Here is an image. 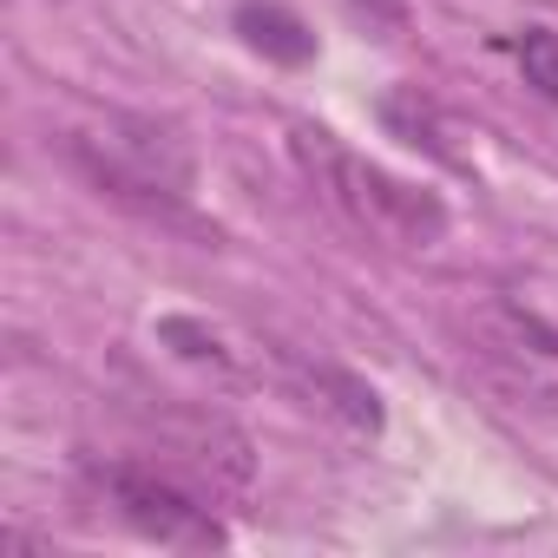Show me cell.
Instances as JSON below:
<instances>
[{"instance_id": "obj_5", "label": "cell", "mask_w": 558, "mask_h": 558, "mask_svg": "<svg viewBox=\"0 0 558 558\" xmlns=\"http://www.w3.org/2000/svg\"><path fill=\"white\" fill-rule=\"evenodd\" d=\"M303 375V388L323 401V408H336L355 434H381V395L362 381V375H349V368H329V362H303L296 368Z\"/></svg>"}, {"instance_id": "obj_2", "label": "cell", "mask_w": 558, "mask_h": 558, "mask_svg": "<svg viewBox=\"0 0 558 558\" xmlns=\"http://www.w3.org/2000/svg\"><path fill=\"white\" fill-rule=\"evenodd\" d=\"M73 165L119 204L132 210H184L191 204V184H197V158L184 145V132L171 119H151V112H119L106 119V132H80L73 138Z\"/></svg>"}, {"instance_id": "obj_1", "label": "cell", "mask_w": 558, "mask_h": 558, "mask_svg": "<svg viewBox=\"0 0 558 558\" xmlns=\"http://www.w3.org/2000/svg\"><path fill=\"white\" fill-rule=\"evenodd\" d=\"M296 158L310 165V178L329 191V204H336L355 230H368V236H381V243H395V250H434V243L447 236V204H440L434 191H421V184H408V178L368 165L362 151L336 145V132L296 125Z\"/></svg>"}, {"instance_id": "obj_7", "label": "cell", "mask_w": 558, "mask_h": 558, "mask_svg": "<svg viewBox=\"0 0 558 558\" xmlns=\"http://www.w3.org/2000/svg\"><path fill=\"white\" fill-rule=\"evenodd\" d=\"M512 53H519L525 86H532L545 106H558V34H551V27H525V34L512 40Z\"/></svg>"}, {"instance_id": "obj_6", "label": "cell", "mask_w": 558, "mask_h": 558, "mask_svg": "<svg viewBox=\"0 0 558 558\" xmlns=\"http://www.w3.org/2000/svg\"><path fill=\"white\" fill-rule=\"evenodd\" d=\"M381 119L408 138V145H427V151H447L440 145V106L421 93V86H401V93H388L381 99Z\"/></svg>"}, {"instance_id": "obj_8", "label": "cell", "mask_w": 558, "mask_h": 558, "mask_svg": "<svg viewBox=\"0 0 558 558\" xmlns=\"http://www.w3.org/2000/svg\"><path fill=\"white\" fill-rule=\"evenodd\" d=\"M158 342H165L171 355H184V362L230 368V349H223V336H217V329H204V323H191V316H165V323H158Z\"/></svg>"}, {"instance_id": "obj_3", "label": "cell", "mask_w": 558, "mask_h": 558, "mask_svg": "<svg viewBox=\"0 0 558 558\" xmlns=\"http://www.w3.org/2000/svg\"><path fill=\"white\" fill-rule=\"evenodd\" d=\"M86 486L151 545H171V551H217L230 545V532L217 525V512L184 493L171 473L158 466H138V460H86Z\"/></svg>"}, {"instance_id": "obj_4", "label": "cell", "mask_w": 558, "mask_h": 558, "mask_svg": "<svg viewBox=\"0 0 558 558\" xmlns=\"http://www.w3.org/2000/svg\"><path fill=\"white\" fill-rule=\"evenodd\" d=\"M236 34H243L250 53H263V60H276V66H310V60H316L310 21L290 14L283 0H243V8H236Z\"/></svg>"}, {"instance_id": "obj_9", "label": "cell", "mask_w": 558, "mask_h": 558, "mask_svg": "<svg viewBox=\"0 0 558 558\" xmlns=\"http://www.w3.org/2000/svg\"><path fill=\"white\" fill-rule=\"evenodd\" d=\"M355 14H381L388 27H401V0H349Z\"/></svg>"}]
</instances>
